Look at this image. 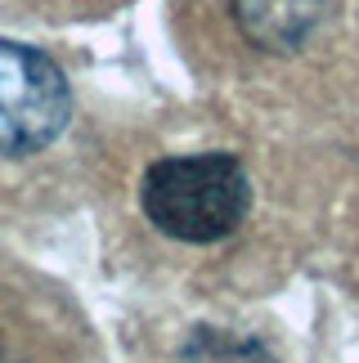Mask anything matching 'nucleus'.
Listing matches in <instances>:
<instances>
[{
  "label": "nucleus",
  "instance_id": "nucleus-1",
  "mask_svg": "<svg viewBox=\"0 0 359 363\" xmlns=\"http://www.w3.org/2000/svg\"><path fill=\"white\" fill-rule=\"evenodd\" d=\"M140 202L167 238L220 242L247 220L252 184L233 152H184L148 166Z\"/></svg>",
  "mask_w": 359,
  "mask_h": 363
},
{
  "label": "nucleus",
  "instance_id": "nucleus-2",
  "mask_svg": "<svg viewBox=\"0 0 359 363\" xmlns=\"http://www.w3.org/2000/svg\"><path fill=\"white\" fill-rule=\"evenodd\" d=\"M72 90L45 50L0 40V157H32L63 135Z\"/></svg>",
  "mask_w": 359,
  "mask_h": 363
},
{
  "label": "nucleus",
  "instance_id": "nucleus-3",
  "mask_svg": "<svg viewBox=\"0 0 359 363\" xmlns=\"http://www.w3.org/2000/svg\"><path fill=\"white\" fill-rule=\"evenodd\" d=\"M175 363H274V354H270L265 341L243 337V332L198 328V332H189L184 345H180Z\"/></svg>",
  "mask_w": 359,
  "mask_h": 363
}]
</instances>
